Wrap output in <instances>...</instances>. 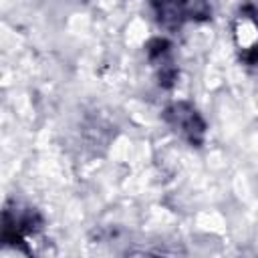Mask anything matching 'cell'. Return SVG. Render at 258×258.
Here are the masks:
<instances>
[{
    "label": "cell",
    "instance_id": "6da1fadb",
    "mask_svg": "<svg viewBox=\"0 0 258 258\" xmlns=\"http://www.w3.org/2000/svg\"><path fill=\"white\" fill-rule=\"evenodd\" d=\"M42 228V218L34 208L20 206V204H6L2 214V242L4 246H12L24 252L28 250L30 240L36 238V234Z\"/></svg>",
    "mask_w": 258,
    "mask_h": 258
},
{
    "label": "cell",
    "instance_id": "7a4b0ae2",
    "mask_svg": "<svg viewBox=\"0 0 258 258\" xmlns=\"http://www.w3.org/2000/svg\"><path fill=\"white\" fill-rule=\"evenodd\" d=\"M163 119L169 125V129L175 135H179L187 145H191V147H202L204 145L208 127H206L204 117L200 115V111L191 103H187V101L171 103L165 109Z\"/></svg>",
    "mask_w": 258,
    "mask_h": 258
},
{
    "label": "cell",
    "instance_id": "3957f363",
    "mask_svg": "<svg viewBox=\"0 0 258 258\" xmlns=\"http://www.w3.org/2000/svg\"><path fill=\"white\" fill-rule=\"evenodd\" d=\"M155 16L169 28L183 26L185 22L208 20L212 10L208 0H147Z\"/></svg>",
    "mask_w": 258,
    "mask_h": 258
},
{
    "label": "cell",
    "instance_id": "277c9868",
    "mask_svg": "<svg viewBox=\"0 0 258 258\" xmlns=\"http://www.w3.org/2000/svg\"><path fill=\"white\" fill-rule=\"evenodd\" d=\"M236 46L240 50V58L246 64L258 62V8L254 4H244L236 16L234 26Z\"/></svg>",
    "mask_w": 258,
    "mask_h": 258
},
{
    "label": "cell",
    "instance_id": "5b68a950",
    "mask_svg": "<svg viewBox=\"0 0 258 258\" xmlns=\"http://www.w3.org/2000/svg\"><path fill=\"white\" fill-rule=\"evenodd\" d=\"M147 58L155 73L159 87L169 89L177 79V64L171 52V44L165 38H151L147 42Z\"/></svg>",
    "mask_w": 258,
    "mask_h": 258
}]
</instances>
